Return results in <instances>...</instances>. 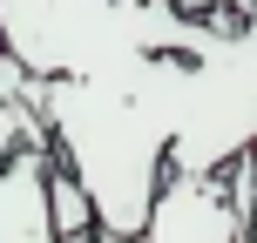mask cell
I'll list each match as a JSON object with an SVG mask.
<instances>
[{"instance_id":"3","label":"cell","mask_w":257,"mask_h":243,"mask_svg":"<svg viewBox=\"0 0 257 243\" xmlns=\"http://www.w3.org/2000/svg\"><path fill=\"white\" fill-rule=\"evenodd\" d=\"M169 115V169H223L257 149V21H230L190 54L149 61Z\"/></svg>"},{"instance_id":"4","label":"cell","mask_w":257,"mask_h":243,"mask_svg":"<svg viewBox=\"0 0 257 243\" xmlns=\"http://www.w3.org/2000/svg\"><path fill=\"white\" fill-rule=\"evenodd\" d=\"M250 216L237 209L223 169H169L136 243H244Z\"/></svg>"},{"instance_id":"5","label":"cell","mask_w":257,"mask_h":243,"mask_svg":"<svg viewBox=\"0 0 257 243\" xmlns=\"http://www.w3.org/2000/svg\"><path fill=\"white\" fill-rule=\"evenodd\" d=\"M48 162H54V149H14V155H0V243H54Z\"/></svg>"},{"instance_id":"2","label":"cell","mask_w":257,"mask_h":243,"mask_svg":"<svg viewBox=\"0 0 257 243\" xmlns=\"http://www.w3.org/2000/svg\"><path fill=\"white\" fill-rule=\"evenodd\" d=\"M237 14H183L169 0H0V48L34 75H122L142 54H190Z\"/></svg>"},{"instance_id":"6","label":"cell","mask_w":257,"mask_h":243,"mask_svg":"<svg viewBox=\"0 0 257 243\" xmlns=\"http://www.w3.org/2000/svg\"><path fill=\"white\" fill-rule=\"evenodd\" d=\"M14 149H54V142H48V115H41V75L0 48V155Z\"/></svg>"},{"instance_id":"1","label":"cell","mask_w":257,"mask_h":243,"mask_svg":"<svg viewBox=\"0 0 257 243\" xmlns=\"http://www.w3.org/2000/svg\"><path fill=\"white\" fill-rule=\"evenodd\" d=\"M142 54L122 75H41L48 142L95 203V230L136 236L169 176V115Z\"/></svg>"},{"instance_id":"8","label":"cell","mask_w":257,"mask_h":243,"mask_svg":"<svg viewBox=\"0 0 257 243\" xmlns=\"http://www.w3.org/2000/svg\"><path fill=\"white\" fill-rule=\"evenodd\" d=\"M223 7H230L237 21H257V0H223Z\"/></svg>"},{"instance_id":"7","label":"cell","mask_w":257,"mask_h":243,"mask_svg":"<svg viewBox=\"0 0 257 243\" xmlns=\"http://www.w3.org/2000/svg\"><path fill=\"white\" fill-rule=\"evenodd\" d=\"M169 7H183V14H217L223 0H169ZM223 14H230V7H223Z\"/></svg>"},{"instance_id":"9","label":"cell","mask_w":257,"mask_h":243,"mask_svg":"<svg viewBox=\"0 0 257 243\" xmlns=\"http://www.w3.org/2000/svg\"><path fill=\"white\" fill-rule=\"evenodd\" d=\"M102 243H136V236H115V230H102Z\"/></svg>"}]
</instances>
